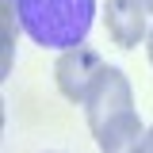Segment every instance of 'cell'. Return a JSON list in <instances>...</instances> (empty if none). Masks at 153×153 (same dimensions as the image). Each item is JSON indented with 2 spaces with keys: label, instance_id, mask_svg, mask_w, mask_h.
Segmentation results:
<instances>
[{
  "label": "cell",
  "instance_id": "obj_1",
  "mask_svg": "<svg viewBox=\"0 0 153 153\" xmlns=\"http://www.w3.org/2000/svg\"><path fill=\"white\" fill-rule=\"evenodd\" d=\"M19 27L46 50L80 46L96 19V0H16Z\"/></svg>",
  "mask_w": 153,
  "mask_h": 153
},
{
  "label": "cell",
  "instance_id": "obj_2",
  "mask_svg": "<svg viewBox=\"0 0 153 153\" xmlns=\"http://www.w3.org/2000/svg\"><path fill=\"white\" fill-rule=\"evenodd\" d=\"M134 107V92H130V80L123 69L115 65H103V73L96 76V84L84 96V119H88V130H103L115 115L130 111Z\"/></svg>",
  "mask_w": 153,
  "mask_h": 153
},
{
  "label": "cell",
  "instance_id": "obj_3",
  "mask_svg": "<svg viewBox=\"0 0 153 153\" xmlns=\"http://www.w3.org/2000/svg\"><path fill=\"white\" fill-rule=\"evenodd\" d=\"M103 73V57L96 54L92 46H69L57 54V65H54V80H57V92L65 96L69 103H84L88 88L96 84V76Z\"/></svg>",
  "mask_w": 153,
  "mask_h": 153
},
{
  "label": "cell",
  "instance_id": "obj_4",
  "mask_svg": "<svg viewBox=\"0 0 153 153\" xmlns=\"http://www.w3.org/2000/svg\"><path fill=\"white\" fill-rule=\"evenodd\" d=\"M103 27L107 38L123 50H134L149 35V8L146 0H107L103 4Z\"/></svg>",
  "mask_w": 153,
  "mask_h": 153
},
{
  "label": "cell",
  "instance_id": "obj_5",
  "mask_svg": "<svg viewBox=\"0 0 153 153\" xmlns=\"http://www.w3.org/2000/svg\"><path fill=\"white\" fill-rule=\"evenodd\" d=\"M146 130L138 111H123L115 115L103 130H96V142H100V153H146Z\"/></svg>",
  "mask_w": 153,
  "mask_h": 153
},
{
  "label": "cell",
  "instance_id": "obj_6",
  "mask_svg": "<svg viewBox=\"0 0 153 153\" xmlns=\"http://www.w3.org/2000/svg\"><path fill=\"white\" fill-rule=\"evenodd\" d=\"M12 8L16 0H4V76L12 69Z\"/></svg>",
  "mask_w": 153,
  "mask_h": 153
},
{
  "label": "cell",
  "instance_id": "obj_7",
  "mask_svg": "<svg viewBox=\"0 0 153 153\" xmlns=\"http://www.w3.org/2000/svg\"><path fill=\"white\" fill-rule=\"evenodd\" d=\"M146 54H149V65H153V27H149V35H146Z\"/></svg>",
  "mask_w": 153,
  "mask_h": 153
},
{
  "label": "cell",
  "instance_id": "obj_8",
  "mask_svg": "<svg viewBox=\"0 0 153 153\" xmlns=\"http://www.w3.org/2000/svg\"><path fill=\"white\" fill-rule=\"evenodd\" d=\"M146 153H153V126L146 130Z\"/></svg>",
  "mask_w": 153,
  "mask_h": 153
},
{
  "label": "cell",
  "instance_id": "obj_9",
  "mask_svg": "<svg viewBox=\"0 0 153 153\" xmlns=\"http://www.w3.org/2000/svg\"><path fill=\"white\" fill-rule=\"evenodd\" d=\"M146 8H149V16H153V0H146Z\"/></svg>",
  "mask_w": 153,
  "mask_h": 153
}]
</instances>
